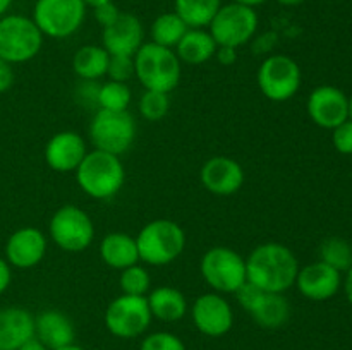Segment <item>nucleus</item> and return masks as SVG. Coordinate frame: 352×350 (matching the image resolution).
I'll return each mask as SVG.
<instances>
[{
  "label": "nucleus",
  "mask_w": 352,
  "mask_h": 350,
  "mask_svg": "<svg viewBox=\"0 0 352 350\" xmlns=\"http://www.w3.org/2000/svg\"><path fill=\"white\" fill-rule=\"evenodd\" d=\"M298 271L299 263L294 253L278 242L261 244L246 259L248 281L274 294L289 290L296 283Z\"/></svg>",
  "instance_id": "obj_1"
},
{
  "label": "nucleus",
  "mask_w": 352,
  "mask_h": 350,
  "mask_svg": "<svg viewBox=\"0 0 352 350\" xmlns=\"http://www.w3.org/2000/svg\"><path fill=\"white\" fill-rule=\"evenodd\" d=\"M134 74L146 89L168 95L181 79V60L172 48L150 41L134 55Z\"/></svg>",
  "instance_id": "obj_2"
},
{
  "label": "nucleus",
  "mask_w": 352,
  "mask_h": 350,
  "mask_svg": "<svg viewBox=\"0 0 352 350\" xmlns=\"http://www.w3.org/2000/svg\"><path fill=\"white\" fill-rule=\"evenodd\" d=\"M126 172L119 156L105 151L93 150L86 153L76 168L79 187L95 199H109L122 189Z\"/></svg>",
  "instance_id": "obj_3"
},
{
  "label": "nucleus",
  "mask_w": 352,
  "mask_h": 350,
  "mask_svg": "<svg viewBox=\"0 0 352 350\" xmlns=\"http://www.w3.org/2000/svg\"><path fill=\"white\" fill-rule=\"evenodd\" d=\"M140 259L151 266H164L181 256L186 246V233L172 220H153L136 237Z\"/></svg>",
  "instance_id": "obj_4"
},
{
  "label": "nucleus",
  "mask_w": 352,
  "mask_h": 350,
  "mask_svg": "<svg viewBox=\"0 0 352 350\" xmlns=\"http://www.w3.org/2000/svg\"><path fill=\"white\" fill-rule=\"evenodd\" d=\"M43 45V34L31 17L10 14L0 19V58L21 64L36 57Z\"/></svg>",
  "instance_id": "obj_5"
},
{
  "label": "nucleus",
  "mask_w": 352,
  "mask_h": 350,
  "mask_svg": "<svg viewBox=\"0 0 352 350\" xmlns=\"http://www.w3.org/2000/svg\"><path fill=\"white\" fill-rule=\"evenodd\" d=\"M89 137L95 150L112 154L126 153L136 137V122L127 110L100 108L89 124Z\"/></svg>",
  "instance_id": "obj_6"
},
{
  "label": "nucleus",
  "mask_w": 352,
  "mask_h": 350,
  "mask_svg": "<svg viewBox=\"0 0 352 350\" xmlns=\"http://www.w3.org/2000/svg\"><path fill=\"white\" fill-rule=\"evenodd\" d=\"M208 27L217 47L239 48L256 34L258 14L253 7L236 2L227 3L220 7Z\"/></svg>",
  "instance_id": "obj_7"
},
{
  "label": "nucleus",
  "mask_w": 352,
  "mask_h": 350,
  "mask_svg": "<svg viewBox=\"0 0 352 350\" xmlns=\"http://www.w3.org/2000/svg\"><path fill=\"white\" fill-rule=\"evenodd\" d=\"M85 17L86 3L82 0H36L31 19L43 36L62 40L74 34Z\"/></svg>",
  "instance_id": "obj_8"
},
{
  "label": "nucleus",
  "mask_w": 352,
  "mask_h": 350,
  "mask_svg": "<svg viewBox=\"0 0 352 350\" xmlns=\"http://www.w3.org/2000/svg\"><path fill=\"white\" fill-rule=\"evenodd\" d=\"M201 275L213 290L236 294L248 281L246 259L229 247H212L201 257Z\"/></svg>",
  "instance_id": "obj_9"
},
{
  "label": "nucleus",
  "mask_w": 352,
  "mask_h": 350,
  "mask_svg": "<svg viewBox=\"0 0 352 350\" xmlns=\"http://www.w3.org/2000/svg\"><path fill=\"white\" fill-rule=\"evenodd\" d=\"M258 86L272 102L291 100L301 88V69L287 55H270L258 69Z\"/></svg>",
  "instance_id": "obj_10"
},
{
  "label": "nucleus",
  "mask_w": 352,
  "mask_h": 350,
  "mask_svg": "<svg viewBox=\"0 0 352 350\" xmlns=\"http://www.w3.org/2000/svg\"><path fill=\"white\" fill-rule=\"evenodd\" d=\"M151 311L144 295H126L113 299L105 312V325L119 338H134L148 329Z\"/></svg>",
  "instance_id": "obj_11"
},
{
  "label": "nucleus",
  "mask_w": 352,
  "mask_h": 350,
  "mask_svg": "<svg viewBox=\"0 0 352 350\" xmlns=\"http://www.w3.org/2000/svg\"><path fill=\"white\" fill-rule=\"evenodd\" d=\"M50 235L60 249L79 253L93 242L95 226L88 213L74 205H65L52 216Z\"/></svg>",
  "instance_id": "obj_12"
},
{
  "label": "nucleus",
  "mask_w": 352,
  "mask_h": 350,
  "mask_svg": "<svg viewBox=\"0 0 352 350\" xmlns=\"http://www.w3.org/2000/svg\"><path fill=\"white\" fill-rule=\"evenodd\" d=\"M237 302L263 328H278L289 319V302L282 294L265 292L246 281L236 292Z\"/></svg>",
  "instance_id": "obj_13"
},
{
  "label": "nucleus",
  "mask_w": 352,
  "mask_h": 350,
  "mask_svg": "<svg viewBox=\"0 0 352 350\" xmlns=\"http://www.w3.org/2000/svg\"><path fill=\"white\" fill-rule=\"evenodd\" d=\"M308 115L323 129H336L349 119V98L336 86H318L308 98Z\"/></svg>",
  "instance_id": "obj_14"
},
{
  "label": "nucleus",
  "mask_w": 352,
  "mask_h": 350,
  "mask_svg": "<svg viewBox=\"0 0 352 350\" xmlns=\"http://www.w3.org/2000/svg\"><path fill=\"white\" fill-rule=\"evenodd\" d=\"M191 312L196 328L208 336H222L232 328V307L219 294L199 295Z\"/></svg>",
  "instance_id": "obj_15"
},
{
  "label": "nucleus",
  "mask_w": 352,
  "mask_h": 350,
  "mask_svg": "<svg viewBox=\"0 0 352 350\" xmlns=\"http://www.w3.org/2000/svg\"><path fill=\"white\" fill-rule=\"evenodd\" d=\"M144 27L140 17L129 12H120L117 21L109 27H103V48L109 55H124L134 57L143 45Z\"/></svg>",
  "instance_id": "obj_16"
},
{
  "label": "nucleus",
  "mask_w": 352,
  "mask_h": 350,
  "mask_svg": "<svg viewBox=\"0 0 352 350\" xmlns=\"http://www.w3.org/2000/svg\"><path fill=\"white\" fill-rule=\"evenodd\" d=\"M342 278L340 271L327 264L325 261H316L301 268L296 277L299 292L309 301H327L339 292Z\"/></svg>",
  "instance_id": "obj_17"
},
{
  "label": "nucleus",
  "mask_w": 352,
  "mask_h": 350,
  "mask_svg": "<svg viewBox=\"0 0 352 350\" xmlns=\"http://www.w3.org/2000/svg\"><path fill=\"white\" fill-rule=\"evenodd\" d=\"M201 182L212 194H236L244 184V168L229 156H213L203 165Z\"/></svg>",
  "instance_id": "obj_18"
},
{
  "label": "nucleus",
  "mask_w": 352,
  "mask_h": 350,
  "mask_svg": "<svg viewBox=\"0 0 352 350\" xmlns=\"http://www.w3.org/2000/svg\"><path fill=\"white\" fill-rule=\"evenodd\" d=\"M47 250V239L34 226L16 230L6 244L7 263L16 268H33L43 259Z\"/></svg>",
  "instance_id": "obj_19"
},
{
  "label": "nucleus",
  "mask_w": 352,
  "mask_h": 350,
  "mask_svg": "<svg viewBox=\"0 0 352 350\" xmlns=\"http://www.w3.org/2000/svg\"><path fill=\"white\" fill-rule=\"evenodd\" d=\"M85 156V139L72 130L55 134L45 146V161L55 172L76 170Z\"/></svg>",
  "instance_id": "obj_20"
},
{
  "label": "nucleus",
  "mask_w": 352,
  "mask_h": 350,
  "mask_svg": "<svg viewBox=\"0 0 352 350\" xmlns=\"http://www.w3.org/2000/svg\"><path fill=\"white\" fill-rule=\"evenodd\" d=\"M34 338V318L23 307L0 309V350H17Z\"/></svg>",
  "instance_id": "obj_21"
},
{
  "label": "nucleus",
  "mask_w": 352,
  "mask_h": 350,
  "mask_svg": "<svg viewBox=\"0 0 352 350\" xmlns=\"http://www.w3.org/2000/svg\"><path fill=\"white\" fill-rule=\"evenodd\" d=\"M34 336L47 349H60L74 342V326L60 311H43L34 318Z\"/></svg>",
  "instance_id": "obj_22"
},
{
  "label": "nucleus",
  "mask_w": 352,
  "mask_h": 350,
  "mask_svg": "<svg viewBox=\"0 0 352 350\" xmlns=\"http://www.w3.org/2000/svg\"><path fill=\"white\" fill-rule=\"evenodd\" d=\"M100 257L110 268H116L120 271L133 266V264H138L140 253H138L136 239H133L127 233H109L107 237H103L102 244H100Z\"/></svg>",
  "instance_id": "obj_23"
},
{
  "label": "nucleus",
  "mask_w": 352,
  "mask_h": 350,
  "mask_svg": "<svg viewBox=\"0 0 352 350\" xmlns=\"http://www.w3.org/2000/svg\"><path fill=\"white\" fill-rule=\"evenodd\" d=\"M217 48L219 47L210 31H205L203 27H189L175 47V55L186 64L199 65L215 57Z\"/></svg>",
  "instance_id": "obj_24"
},
{
  "label": "nucleus",
  "mask_w": 352,
  "mask_h": 350,
  "mask_svg": "<svg viewBox=\"0 0 352 350\" xmlns=\"http://www.w3.org/2000/svg\"><path fill=\"white\" fill-rule=\"evenodd\" d=\"M148 299L151 316L162 321H179L188 312V301L181 290L174 287H158L151 290Z\"/></svg>",
  "instance_id": "obj_25"
},
{
  "label": "nucleus",
  "mask_w": 352,
  "mask_h": 350,
  "mask_svg": "<svg viewBox=\"0 0 352 350\" xmlns=\"http://www.w3.org/2000/svg\"><path fill=\"white\" fill-rule=\"evenodd\" d=\"M110 55L103 47L96 45H85L79 48L72 58V69L76 74L86 81H95L103 78L109 69Z\"/></svg>",
  "instance_id": "obj_26"
},
{
  "label": "nucleus",
  "mask_w": 352,
  "mask_h": 350,
  "mask_svg": "<svg viewBox=\"0 0 352 350\" xmlns=\"http://www.w3.org/2000/svg\"><path fill=\"white\" fill-rule=\"evenodd\" d=\"M174 12L188 27H205L222 7V0H174Z\"/></svg>",
  "instance_id": "obj_27"
},
{
  "label": "nucleus",
  "mask_w": 352,
  "mask_h": 350,
  "mask_svg": "<svg viewBox=\"0 0 352 350\" xmlns=\"http://www.w3.org/2000/svg\"><path fill=\"white\" fill-rule=\"evenodd\" d=\"M188 30V24L175 12L160 14L151 24V41L167 48L177 47Z\"/></svg>",
  "instance_id": "obj_28"
},
{
  "label": "nucleus",
  "mask_w": 352,
  "mask_h": 350,
  "mask_svg": "<svg viewBox=\"0 0 352 350\" xmlns=\"http://www.w3.org/2000/svg\"><path fill=\"white\" fill-rule=\"evenodd\" d=\"M96 102H98L100 108L105 110H116V112H122L127 110L131 103V89L126 82L109 81L98 88V95H96Z\"/></svg>",
  "instance_id": "obj_29"
},
{
  "label": "nucleus",
  "mask_w": 352,
  "mask_h": 350,
  "mask_svg": "<svg viewBox=\"0 0 352 350\" xmlns=\"http://www.w3.org/2000/svg\"><path fill=\"white\" fill-rule=\"evenodd\" d=\"M320 254H322V261L339 271H347L352 266V247L344 239L336 237V239L325 240Z\"/></svg>",
  "instance_id": "obj_30"
},
{
  "label": "nucleus",
  "mask_w": 352,
  "mask_h": 350,
  "mask_svg": "<svg viewBox=\"0 0 352 350\" xmlns=\"http://www.w3.org/2000/svg\"><path fill=\"white\" fill-rule=\"evenodd\" d=\"M120 288L126 295H144L150 288V275L140 264H133V266L122 270L119 278Z\"/></svg>",
  "instance_id": "obj_31"
},
{
  "label": "nucleus",
  "mask_w": 352,
  "mask_h": 350,
  "mask_svg": "<svg viewBox=\"0 0 352 350\" xmlns=\"http://www.w3.org/2000/svg\"><path fill=\"white\" fill-rule=\"evenodd\" d=\"M168 106H170V102H168L167 93L150 91V89H146L143 93V96L140 98L141 115L146 120H151V122H157V120L164 119L168 112Z\"/></svg>",
  "instance_id": "obj_32"
},
{
  "label": "nucleus",
  "mask_w": 352,
  "mask_h": 350,
  "mask_svg": "<svg viewBox=\"0 0 352 350\" xmlns=\"http://www.w3.org/2000/svg\"><path fill=\"white\" fill-rule=\"evenodd\" d=\"M141 350H186L184 343L172 333H151L141 343Z\"/></svg>",
  "instance_id": "obj_33"
},
{
  "label": "nucleus",
  "mask_w": 352,
  "mask_h": 350,
  "mask_svg": "<svg viewBox=\"0 0 352 350\" xmlns=\"http://www.w3.org/2000/svg\"><path fill=\"white\" fill-rule=\"evenodd\" d=\"M110 81L127 82L134 75V57L124 55H110L109 69H107Z\"/></svg>",
  "instance_id": "obj_34"
},
{
  "label": "nucleus",
  "mask_w": 352,
  "mask_h": 350,
  "mask_svg": "<svg viewBox=\"0 0 352 350\" xmlns=\"http://www.w3.org/2000/svg\"><path fill=\"white\" fill-rule=\"evenodd\" d=\"M333 130V146L339 153L352 154V120L347 119L340 126H337Z\"/></svg>",
  "instance_id": "obj_35"
},
{
  "label": "nucleus",
  "mask_w": 352,
  "mask_h": 350,
  "mask_svg": "<svg viewBox=\"0 0 352 350\" xmlns=\"http://www.w3.org/2000/svg\"><path fill=\"white\" fill-rule=\"evenodd\" d=\"M93 10H95V19L98 21V24L102 27H109L110 24L116 23L117 17L120 16L119 7H117L113 2L100 3V5L93 7Z\"/></svg>",
  "instance_id": "obj_36"
},
{
  "label": "nucleus",
  "mask_w": 352,
  "mask_h": 350,
  "mask_svg": "<svg viewBox=\"0 0 352 350\" xmlns=\"http://www.w3.org/2000/svg\"><path fill=\"white\" fill-rule=\"evenodd\" d=\"M14 82V71L12 64L0 58V93H6Z\"/></svg>",
  "instance_id": "obj_37"
},
{
  "label": "nucleus",
  "mask_w": 352,
  "mask_h": 350,
  "mask_svg": "<svg viewBox=\"0 0 352 350\" xmlns=\"http://www.w3.org/2000/svg\"><path fill=\"white\" fill-rule=\"evenodd\" d=\"M215 55H217V60H219L222 65H232L234 62L237 60L236 48L219 47V48H217V54Z\"/></svg>",
  "instance_id": "obj_38"
},
{
  "label": "nucleus",
  "mask_w": 352,
  "mask_h": 350,
  "mask_svg": "<svg viewBox=\"0 0 352 350\" xmlns=\"http://www.w3.org/2000/svg\"><path fill=\"white\" fill-rule=\"evenodd\" d=\"M10 280H12V273H10V266L7 263V259L0 257V294L9 288Z\"/></svg>",
  "instance_id": "obj_39"
},
{
  "label": "nucleus",
  "mask_w": 352,
  "mask_h": 350,
  "mask_svg": "<svg viewBox=\"0 0 352 350\" xmlns=\"http://www.w3.org/2000/svg\"><path fill=\"white\" fill-rule=\"evenodd\" d=\"M17 350H48V349L43 345V343L40 342V340L36 338V336H34V338L28 340V342L24 343L23 347H19Z\"/></svg>",
  "instance_id": "obj_40"
},
{
  "label": "nucleus",
  "mask_w": 352,
  "mask_h": 350,
  "mask_svg": "<svg viewBox=\"0 0 352 350\" xmlns=\"http://www.w3.org/2000/svg\"><path fill=\"white\" fill-rule=\"evenodd\" d=\"M344 288H346V295L352 304V266L347 270V277H346V283H344Z\"/></svg>",
  "instance_id": "obj_41"
},
{
  "label": "nucleus",
  "mask_w": 352,
  "mask_h": 350,
  "mask_svg": "<svg viewBox=\"0 0 352 350\" xmlns=\"http://www.w3.org/2000/svg\"><path fill=\"white\" fill-rule=\"evenodd\" d=\"M232 2H236V3H243V5H248V7H258V5H261V3H265L267 2V0H232Z\"/></svg>",
  "instance_id": "obj_42"
},
{
  "label": "nucleus",
  "mask_w": 352,
  "mask_h": 350,
  "mask_svg": "<svg viewBox=\"0 0 352 350\" xmlns=\"http://www.w3.org/2000/svg\"><path fill=\"white\" fill-rule=\"evenodd\" d=\"M277 2L284 7H296L305 2V0H277Z\"/></svg>",
  "instance_id": "obj_43"
},
{
  "label": "nucleus",
  "mask_w": 352,
  "mask_h": 350,
  "mask_svg": "<svg viewBox=\"0 0 352 350\" xmlns=\"http://www.w3.org/2000/svg\"><path fill=\"white\" fill-rule=\"evenodd\" d=\"M10 3H12V0H0V16H3L9 10Z\"/></svg>",
  "instance_id": "obj_44"
},
{
  "label": "nucleus",
  "mask_w": 352,
  "mask_h": 350,
  "mask_svg": "<svg viewBox=\"0 0 352 350\" xmlns=\"http://www.w3.org/2000/svg\"><path fill=\"white\" fill-rule=\"evenodd\" d=\"M82 2L86 3V7H96L100 5V3H107V2H113V0H82Z\"/></svg>",
  "instance_id": "obj_45"
},
{
  "label": "nucleus",
  "mask_w": 352,
  "mask_h": 350,
  "mask_svg": "<svg viewBox=\"0 0 352 350\" xmlns=\"http://www.w3.org/2000/svg\"><path fill=\"white\" fill-rule=\"evenodd\" d=\"M55 350H85V349L74 345V343H69V345H64V347H60V349H55Z\"/></svg>",
  "instance_id": "obj_46"
},
{
  "label": "nucleus",
  "mask_w": 352,
  "mask_h": 350,
  "mask_svg": "<svg viewBox=\"0 0 352 350\" xmlns=\"http://www.w3.org/2000/svg\"><path fill=\"white\" fill-rule=\"evenodd\" d=\"M349 119L352 120V95H351V98H349Z\"/></svg>",
  "instance_id": "obj_47"
}]
</instances>
